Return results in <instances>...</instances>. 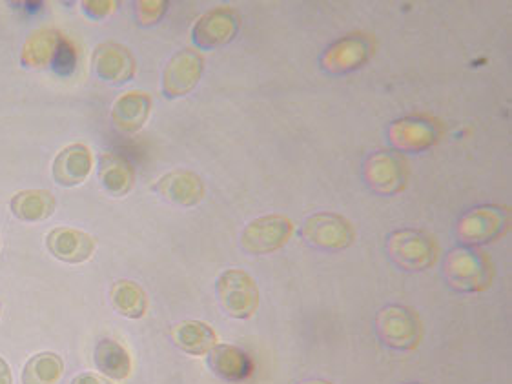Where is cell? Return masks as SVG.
Segmentation results:
<instances>
[{"label":"cell","instance_id":"1","mask_svg":"<svg viewBox=\"0 0 512 384\" xmlns=\"http://www.w3.org/2000/svg\"><path fill=\"white\" fill-rule=\"evenodd\" d=\"M443 277L456 292H482L491 284L492 266L483 253L469 246H461L445 257Z\"/></svg>","mask_w":512,"mask_h":384},{"label":"cell","instance_id":"2","mask_svg":"<svg viewBox=\"0 0 512 384\" xmlns=\"http://www.w3.org/2000/svg\"><path fill=\"white\" fill-rule=\"evenodd\" d=\"M511 226V213L502 206H478L461 215L456 224V237L461 244L474 248L494 243L507 233Z\"/></svg>","mask_w":512,"mask_h":384},{"label":"cell","instance_id":"3","mask_svg":"<svg viewBox=\"0 0 512 384\" xmlns=\"http://www.w3.org/2000/svg\"><path fill=\"white\" fill-rule=\"evenodd\" d=\"M390 261L401 270L421 272L436 263L438 246L427 233L420 230H398L387 239Z\"/></svg>","mask_w":512,"mask_h":384},{"label":"cell","instance_id":"4","mask_svg":"<svg viewBox=\"0 0 512 384\" xmlns=\"http://www.w3.org/2000/svg\"><path fill=\"white\" fill-rule=\"evenodd\" d=\"M217 299L230 317L250 319L259 306V290L248 273L230 268L217 279Z\"/></svg>","mask_w":512,"mask_h":384},{"label":"cell","instance_id":"5","mask_svg":"<svg viewBox=\"0 0 512 384\" xmlns=\"http://www.w3.org/2000/svg\"><path fill=\"white\" fill-rule=\"evenodd\" d=\"M376 332L381 343L392 350H412L420 343V319L410 308L400 304L385 306L376 317Z\"/></svg>","mask_w":512,"mask_h":384},{"label":"cell","instance_id":"6","mask_svg":"<svg viewBox=\"0 0 512 384\" xmlns=\"http://www.w3.org/2000/svg\"><path fill=\"white\" fill-rule=\"evenodd\" d=\"M292 233L294 226L285 215H263L246 224L241 232V248L252 255H268L281 250Z\"/></svg>","mask_w":512,"mask_h":384},{"label":"cell","instance_id":"7","mask_svg":"<svg viewBox=\"0 0 512 384\" xmlns=\"http://www.w3.org/2000/svg\"><path fill=\"white\" fill-rule=\"evenodd\" d=\"M303 239L323 252H339L354 243L352 224L338 213L321 212L310 215L303 228Z\"/></svg>","mask_w":512,"mask_h":384},{"label":"cell","instance_id":"8","mask_svg":"<svg viewBox=\"0 0 512 384\" xmlns=\"http://www.w3.org/2000/svg\"><path fill=\"white\" fill-rule=\"evenodd\" d=\"M363 177L372 192L390 197L405 188L409 179V170H407V162L400 153L376 152L372 153L365 162Z\"/></svg>","mask_w":512,"mask_h":384},{"label":"cell","instance_id":"9","mask_svg":"<svg viewBox=\"0 0 512 384\" xmlns=\"http://www.w3.org/2000/svg\"><path fill=\"white\" fill-rule=\"evenodd\" d=\"M241 26V19L234 8L221 6L216 10L205 13L199 21L195 22L194 42L203 50H216L226 46L228 42L236 39L237 31Z\"/></svg>","mask_w":512,"mask_h":384},{"label":"cell","instance_id":"10","mask_svg":"<svg viewBox=\"0 0 512 384\" xmlns=\"http://www.w3.org/2000/svg\"><path fill=\"white\" fill-rule=\"evenodd\" d=\"M372 44L365 35H347L330 44L321 55V68L332 75H345L363 68L369 61Z\"/></svg>","mask_w":512,"mask_h":384},{"label":"cell","instance_id":"11","mask_svg":"<svg viewBox=\"0 0 512 384\" xmlns=\"http://www.w3.org/2000/svg\"><path fill=\"white\" fill-rule=\"evenodd\" d=\"M436 122L412 115L392 122L389 128V141L398 152L420 153L432 148L438 142Z\"/></svg>","mask_w":512,"mask_h":384},{"label":"cell","instance_id":"12","mask_svg":"<svg viewBox=\"0 0 512 384\" xmlns=\"http://www.w3.org/2000/svg\"><path fill=\"white\" fill-rule=\"evenodd\" d=\"M205 70V62L199 53L183 50L175 53L164 70L163 90L166 97H185L194 90Z\"/></svg>","mask_w":512,"mask_h":384},{"label":"cell","instance_id":"13","mask_svg":"<svg viewBox=\"0 0 512 384\" xmlns=\"http://www.w3.org/2000/svg\"><path fill=\"white\" fill-rule=\"evenodd\" d=\"M155 192L164 197L166 201L190 208L201 203L205 199V184L199 175L188 170H175L166 173L159 181L155 182Z\"/></svg>","mask_w":512,"mask_h":384},{"label":"cell","instance_id":"14","mask_svg":"<svg viewBox=\"0 0 512 384\" xmlns=\"http://www.w3.org/2000/svg\"><path fill=\"white\" fill-rule=\"evenodd\" d=\"M46 246L55 259L64 263L79 264L92 257L95 241L88 233L64 226L48 233Z\"/></svg>","mask_w":512,"mask_h":384},{"label":"cell","instance_id":"15","mask_svg":"<svg viewBox=\"0 0 512 384\" xmlns=\"http://www.w3.org/2000/svg\"><path fill=\"white\" fill-rule=\"evenodd\" d=\"M95 71L103 81L121 84L134 75L135 64L132 53L119 44H103L95 51Z\"/></svg>","mask_w":512,"mask_h":384},{"label":"cell","instance_id":"16","mask_svg":"<svg viewBox=\"0 0 512 384\" xmlns=\"http://www.w3.org/2000/svg\"><path fill=\"white\" fill-rule=\"evenodd\" d=\"M93 157L90 148L82 144L68 146L53 162V177L62 186H77L92 172Z\"/></svg>","mask_w":512,"mask_h":384},{"label":"cell","instance_id":"17","mask_svg":"<svg viewBox=\"0 0 512 384\" xmlns=\"http://www.w3.org/2000/svg\"><path fill=\"white\" fill-rule=\"evenodd\" d=\"M208 354V366L212 372L228 383H239L252 374L250 357L237 346L216 344Z\"/></svg>","mask_w":512,"mask_h":384},{"label":"cell","instance_id":"18","mask_svg":"<svg viewBox=\"0 0 512 384\" xmlns=\"http://www.w3.org/2000/svg\"><path fill=\"white\" fill-rule=\"evenodd\" d=\"M99 177L104 188L112 193L113 197H124L134 188V164L121 153H103L99 164Z\"/></svg>","mask_w":512,"mask_h":384},{"label":"cell","instance_id":"19","mask_svg":"<svg viewBox=\"0 0 512 384\" xmlns=\"http://www.w3.org/2000/svg\"><path fill=\"white\" fill-rule=\"evenodd\" d=\"M150 106H152L150 97L141 91L126 93L113 106V122L123 132H137L143 128L144 122L148 119Z\"/></svg>","mask_w":512,"mask_h":384},{"label":"cell","instance_id":"20","mask_svg":"<svg viewBox=\"0 0 512 384\" xmlns=\"http://www.w3.org/2000/svg\"><path fill=\"white\" fill-rule=\"evenodd\" d=\"M57 201L48 190H26L11 199V212L26 223H41L55 212Z\"/></svg>","mask_w":512,"mask_h":384},{"label":"cell","instance_id":"21","mask_svg":"<svg viewBox=\"0 0 512 384\" xmlns=\"http://www.w3.org/2000/svg\"><path fill=\"white\" fill-rule=\"evenodd\" d=\"M174 343L190 355H205L217 344L216 332L201 321H183L172 328Z\"/></svg>","mask_w":512,"mask_h":384},{"label":"cell","instance_id":"22","mask_svg":"<svg viewBox=\"0 0 512 384\" xmlns=\"http://www.w3.org/2000/svg\"><path fill=\"white\" fill-rule=\"evenodd\" d=\"M95 364L104 375L123 381L132 374V359L124 350L123 344L103 339L95 346Z\"/></svg>","mask_w":512,"mask_h":384},{"label":"cell","instance_id":"23","mask_svg":"<svg viewBox=\"0 0 512 384\" xmlns=\"http://www.w3.org/2000/svg\"><path fill=\"white\" fill-rule=\"evenodd\" d=\"M113 308L128 319H141L146 314L148 299L143 288L134 281H117L112 286Z\"/></svg>","mask_w":512,"mask_h":384},{"label":"cell","instance_id":"24","mask_svg":"<svg viewBox=\"0 0 512 384\" xmlns=\"http://www.w3.org/2000/svg\"><path fill=\"white\" fill-rule=\"evenodd\" d=\"M64 374L61 357L44 352L31 357L22 372V384H55Z\"/></svg>","mask_w":512,"mask_h":384},{"label":"cell","instance_id":"25","mask_svg":"<svg viewBox=\"0 0 512 384\" xmlns=\"http://www.w3.org/2000/svg\"><path fill=\"white\" fill-rule=\"evenodd\" d=\"M61 35H52L48 31L44 33H35V37L28 41L26 50H24V62L26 66H46L53 57V51L57 46Z\"/></svg>","mask_w":512,"mask_h":384},{"label":"cell","instance_id":"26","mask_svg":"<svg viewBox=\"0 0 512 384\" xmlns=\"http://www.w3.org/2000/svg\"><path fill=\"white\" fill-rule=\"evenodd\" d=\"M53 70L59 75H72L77 66V53L72 46V42L66 41L64 37H59L55 51L52 57Z\"/></svg>","mask_w":512,"mask_h":384},{"label":"cell","instance_id":"27","mask_svg":"<svg viewBox=\"0 0 512 384\" xmlns=\"http://www.w3.org/2000/svg\"><path fill=\"white\" fill-rule=\"evenodd\" d=\"M164 10H166V2H139L137 19L144 26H150L163 17Z\"/></svg>","mask_w":512,"mask_h":384},{"label":"cell","instance_id":"28","mask_svg":"<svg viewBox=\"0 0 512 384\" xmlns=\"http://www.w3.org/2000/svg\"><path fill=\"white\" fill-rule=\"evenodd\" d=\"M72 384H112L108 383L106 379L103 377H99V375L95 374H79L75 379H73Z\"/></svg>","mask_w":512,"mask_h":384},{"label":"cell","instance_id":"29","mask_svg":"<svg viewBox=\"0 0 512 384\" xmlns=\"http://www.w3.org/2000/svg\"><path fill=\"white\" fill-rule=\"evenodd\" d=\"M11 383H13V379H11L10 366L0 357V384Z\"/></svg>","mask_w":512,"mask_h":384},{"label":"cell","instance_id":"30","mask_svg":"<svg viewBox=\"0 0 512 384\" xmlns=\"http://www.w3.org/2000/svg\"><path fill=\"white\" fill-rule=\"evenodd\" d=\"M24 6L28 11H39L42 8V2H26Z\"/></svg>","mask_w":512,"mask_h":384},{"label":"cell","instance_id":"31","mask_svg":"<svg viewBox=\"0 0 512 384\" xmlns=\"http://www.w3.org/2000/svg\"><path fill=\"white\" fill-rule=\"evenodd\" d=\"M305 384H330V383H327V381H310V383H305Z\"/></svg>","mask_w":512,"mask_h":384},{"label":"cell","instance_id":"32","mask_svg":"<svg viewBox=\"0 0 512 384\" xmlns=\"http://www.w3.org/2000/svg\"><path fill=\"white\" fill-rule=\"evenodd\" d=\"M0 310H2V308H0Z\"/></svg>","mask_w":512,"mask_h":384}]
</instances>
